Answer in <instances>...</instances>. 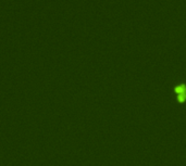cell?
Here are the masks:
<instances>
[{"instance_id": "6da1fadb", "label": "cell", "mask_w": 186, "mask_h": 166, "mask_svg": "<svg viewBox=\"0 0 186 166\" xmlns=\"http://www.w3.org/2000/svg\"><path fill=\"white\" fill-rule=\"evenodd\" d=\"M176 92V99L180 103H184L186 101V85L185 84H180L175 87Z\"/></svg>"}]
</instances>
